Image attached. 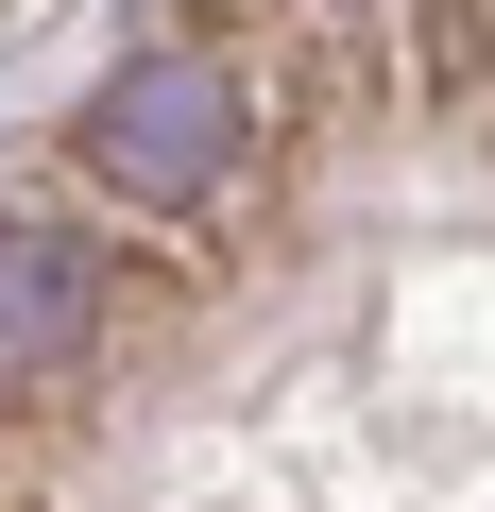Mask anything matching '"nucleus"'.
Segmentation results:
<instances>
[{"mask_svg": "<svg viewBox=\"0 0 495 512\" xmlns=\"http://www.w3.org/2000/svg\"><path fill=\"white\" fill-rule=\"evenodd\" d=\"M274 137V69H239L222 35H154L120 52L86 103H69V171L120 205V222H205Z\"/></svg>", "mask_w": 495, "mask_h": 512, "instance_id": "nucleus-1", "label": "nucleus"}, {"mask_svg": "<svg viewBox=\"0 0 495 512\" xmlns=\"http://www.w3.org/2000/svg\"><path fill=\"white\" fill-rule=\"evenodd\" d=\"M120 325V256L69 222H0V410H52Z\"/></svg>", "mask_w": 495, "mask_h": 512, "instance_id": "nucleus-2", "label": "nucleus"}]
</instances>
